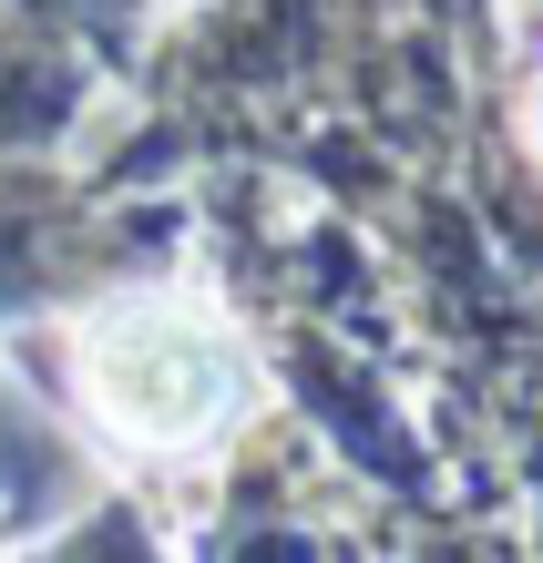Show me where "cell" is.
<instances>
[{
	"label": "cell",
	"mask_w": 543,
	"mask_h": 563,
	"mask_svg": "<svg viewBox=\"0 0 543 563\" xmlns=\"http://www.w3.org/2000/svg\"><path fill=\"white\" fill-rule=\"evenodd\" d=\"M83 389L133 451H185L247 410V358L195 297H113L83 318Z\"/></svg>",
	"instance_id": "obj_1"
}]
</instances>
